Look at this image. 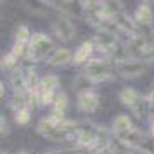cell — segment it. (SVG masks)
Segmentation results:
<instances>
[{"label":"cell","instance_id":"6da1fadb","mask_svg":"<svg viewBox=\"0 0 154 154\" xmlns=\"http://www.w3.org/2000/svg\"><path fill=\"white\" fill-rule=\"evenodd\" d=\"M54 49V43L45 33H33L31 42L28 45V54H26V61L31 63H38L43 57H47Z\"/></svg>","mask_w":154,"mask_h":154},{"label":"cell","instance_id":"7a4b0ae2","mask_svg":"<svg viewBox=\"0 0 154 154\" xmlns=\"http://www.w3.org/2000/svg\"><path fill=\"white\" fill-rule=\"evenodd\" d=\"M112 68L109 66V61L107 59H92L88 61V64L85 66L83 69V75L88 80H90L92 83H100V82H106V80H109L111 78V73Z\"/></svg>","mask_w":154,"mask_h":154},{"label":"cell","instance_id":"3957f363","mask_svg":"<svg viewBox=\"0 0 154 154\" xmlns=\"http://www.w3.org/2000/svg\"><path fill=\"white\" fill-rule=\"evenodd\" d=\"M112 69L121 78H137L146 73L147 63L140 61V59H128V61H123V63L112 64Z\"/></svg>","mask_w":154,"mask_h":154},{"label":"cell","instance_id":"277c9868","mask_svg":"<svg viewBox=\"0 0 154 154\" xmlns=\"http://www.w3.org/2000/svg\"><path fill=\"white\" fill-rule=\"evenodd\" d=\"M76 102H78V109L82 112H95L99 104H100L99 95L94 90H87L83 94H78Z\"/></svg>","mask_w":154,"mask_h":154},{"label":"cell","instance_id":"5b68a950","mask_svg":"<svg viewBox=\"0 0 154 154\" xmlns=\"http://www.w3.org/2000/svg\"><path fill=\"white\" fill-rule=\"evenodd\" d=\"M52 28H54V33L57 35V38L63 42H69L75 38V26L68 17H57V21L52 24Z\"/></svg>","mask_w":154,"mask_h":154},{"label":"cell","instance_id":"8992f818","mask_svg":"<svg viewBox=\"0 0 154 154\" xmlns=\"http://www.w3.org/2000/svg\"><path fill=\"white\" fill-rule=\"evenodd\" d=\"M144 133L142 130L139 128H132V130H128V132H123V133H116L114 135V139H118L119 142H123L126 147H130V149H137V147L142 146V142H144Z\"/></svg>","mask_w":154,"mask_h":154},{"label":"cell","instance_id":"52a82bcc","mask_svg":"<svg viewBox=\"0 0 154 154\" xmlns=\"http://www.w3.org/2000/svg\"><path fill=\"white\" fill-rule=\"evenodd\" d=\"M94 52H95V45L92 40H87V42L80 43L78 45L76 52H75V59H73V63L75 64H88V61H92V56H94Z\"/></svg>","mask_w":154,"mask_h":154},{"label":"cell","instance_id":"ba28073f","mask_svg":"<svg viewBox=\"0 0 154 154\" xmlns=\"http://www.w3.org/2000/svg\"><path fill=\"white\" fill-rule=\"evenodd\" d=\"M73 59H75V54H71L69 49H64V47H61V49H56L54 52H52V56L47 59V63H49L50 66L61 68V66L69 64Z\"/></svg>","mask_w":154,"mask_h":154},{"label":"cell","instance_id":"9c48e42d","mask_svg":"<svg viewBox=\"0 0 154 154\" xmlns=\"http://www.w3.org/2000/svg\"><path fill=\"white\" fill-rule=\"evenodd\" d=\"M9 83L12 87L14 94H28V82L24 78V73H23L21 68H16L12 73H11V78H9Z\"/></svg>","mask_w":154,"mask_h":154},{"label":"cell","instance_id":"30bf717a","mask_svg":"<svg viewBox=\"0 0 154 154\" xmlns=\"http://www.w3.org/2000/svg\"><path fill=\"white\" fill-rule=\"evenodd\" d=\"M132 128H135V126H133V123H132V118H130V116H126V114H118L116 118L112 119V123H111L112 135L128 132V130H132Z\"/></svg>","mask_w":154,"mask_h":154},{"label":"cell","instance_id":"8fae6325","mask_svg":"<svg viewBox=\"0 0 154 154\" xmlns=\"http://www.w3.org/2000/svg\"><path fill=\"white\" fill-rule=\"evenodd\" d=\"M152 17H154L152 9L149 7L147 4H140L137 7V11H135V21H137V24H151Z\"/></svg>","mask_w":154,"mask_h":154},{"label":"cell","instance_id":"7c38bea8","mask_svg":"<svg viewBox=\"0 0 154 154\" xmlns=\"http://www.w3.org/2000/svg\"><path fill=\"white\" fill-rule=\"evenodd\" d=\"M11 107L14 109V112L29 109V97H28V94H12V97H11Z\"/></svg>","mask_w":154,"mask_h":154},{"label":"cell","instance_id":"4fadbf2b","mask_svg":"<svg viewBox=\"0 0 154 154\" xmlns=\"http://www.w3.org/2000/svg\"><path fill=\"white\" fill-rule=\"evenodd\" d=\"M130 109H132V112L137 116V118H144V116H147V114L151 112L149 97H142V95H140L139 100H137V102H135V104H133Z\"/></svg>","mask_w":154,"mask_h":154},{"label":"cell","instance_id":"5bb4252c","mask_svg":"<svg viewBox=\"0 0 154 154\" xmlns=\"http://www.w3.org/2000/svg\"><path fill=\"white\" fill-rule=\"evenodd\" d=\"M59 88V76L56 75H45L40 82V90L42 92H49V94H57Z\"/></svg>","mask_w":154,"mask_h":154},{"label":"cell","instance_id":"9a60e30c","mask_svg":"<svg viewBox=\"0 0 154 154\" xmlns=\"http://www.w3.org/2000/svg\"><path fill=\"white\" fill-rule=\"evenodd\" d=\"M139 92L133 90V88H130V87H126V88H123V90L119 92V100H121V104L128 106V107H132L137 100H139Z\"/></svg>","mask_w":154,"mask_h":154},{"label":"cell","instance_id":"2e32d148","mask_svg":"<svg viewBox=\"0 0 154 154\" xmlns=\"http://www.w3.org/2000/svg\"><path fill=\"white\" fill-rule=\"evenodd\" d=\"M31 31H29L28 26H24V24H21V26H17L14 31V38H16V43H23V45H29V42H31Z\"/></svg>","mask_w":154,"mask_h":154},{"label":"cell","instance_id":"e0dca14e","mask_svg":"<svg viewBox=\"0 0 154 154\" xmlns=\"http://www.w3.org/2000/svg\"><path fill=\"white\" fill-rule=\"evenodd\" d=\"M16 68H19V61H17V59H16L11 52L2 57V69H7V71H11V73H12Z\"/></svg>","mask_w":154,"mask_h":154},{"label":"cell","instance_id":"ac0fdd59","mask_svg":"<svg viewBox=\"0 0 154 154\" xmlns=\"http://www.w3.org/2000/svg\"><path fill=\"white\" fill-rule=\"evenodd\" d=\"M92 85H94V83H92L90 80L85 76L83 73H82V75H78V76L75 78V88H76V90H80V94H83V92L90 90L88 87H92Z\"/></svg>","mask_w":154,"mask_h":154},{"label":"cell","instance_id":"d6986e66","mask_svg":"<svg viewBox=\"0 0 154 154\" xmlns=\"http://www.w3.org/2000/svg\"><path fill=\"white\" fill-rule=\"evenodd\" d=\"M104 7H106V16H109V17L123 12V4L121 2H104Z\"/></svg>","mask_w":154,"mask_h":154},{"label":"cell","instance_id":"ffe728a7","mask_svg":"<svg viewBox=\"0 0 154 154\" xmlns=\"http://www.w3.org/2000/svg\"><path fill=\"white\" fill-rule=\"evenodd\" d=\"M54 111H66V107H68V95L64 94V92H57L56 99H54Z\"/></svg>","mask_w":154,"mask_h":154},{"label":"cell","instance_id":"44dd1931","mask_svg":"<svg viewBox=\"0 0 154 154\" xmlns=\"http://www.w3.org/2000/svg\"><path fill=\"white\" fill-rule=\"evenodd\" d=\"M14 119L17 125H28L29 121H31V112H29V109H26V111H19V112H14Z\"/></svg>","mask_w":154,"mask_h":154},{"label":"cell","instance_id":"7402d4cb","mask_svg":"<svg viewBox=\"0 0 154 154\" xmlns=\"http://www.w3.org/2000/svg\"><path fill=\"white\" fill-rule=\"evenodd\" d=\"M140 61H144V63H149V61H154V42H149L147 43V47L142 50V54L139 56Z\"/></svg>","mask_w":154,"mask_h":154},{"label":"cell","instance_id":"603a6c76","mask_svg":"<svg viewBox=\"0 0 154 154\" xmlns=\"http://www.w3.org/2000/svg\"><path fill=\"white\" fill-rule=\"evenodd\" d=\"M0 126H2V135L5 137V135L9 133V125H7V119L4 118V116L0 118Z\"/></svg>","mask_w":154,"mask_h":154},{"label":"cell","instance_id":"cb8c5ba5","mask_svg":"<svg viewBox=\"0 0 154 154\" xmlns=\"http://www.w3.org/2000/svg\"><path fill=\"white\" fill-rule=\"evenodd\" d=\"M149 97V104H151V112H152V116H154V90L147 95Z\"/></svg>","mask_w":154,"mask_h":154},{"label":"cell","instance_id":"d4e9b609","mask_svg":"<svg viewBox=\"0 0 154 154\" xmlns=\"http://www.w3.org/2000/svg\"><path fill=\"white\" fill-rule=\"evenodd\" d=\"M107 154H133L132 151H107Z\"/></svg>","mask_w":154,"mask_h":154},{"label":"cell","instance_id":"484cf974","mask_svg":"<svg viewBox=\"0 0 154 154\" xmlns=\"http://www.w3.org/2000/svg\"><path fill=\"white\" fill-rule=\"evenodd\" d=\"M149 128H151V135L154 137V116L151 118V121H149Z\"/></svg>","mask_w":154,"mask_h":154},{"label":"cell","instance_id":"4316f807","mask_svg":"<svg viewBox=\"0 0 154 154\" xmlns=\"http://www.w3.org/2000/svg\"><path fill=\"white\" fill-rule=\"evenodd\" d=\"M17 154H28V152H24V151H21V152H17Z\"/></svg>","mask_w":154,"mask_h":154},{"label":"cell","instance_id":"83f0119b","mask_svg":"<svg viewBox=\"0 0 154 154\" xmlns=\"http://www.w3.org/2000/svg\"><path fill=\"white\" fill-rule=\"evenodd\" d=\"M2 154H7V152H2Z\"/></svg>","mask_w":154,"mask_h":154}]
</instances>
